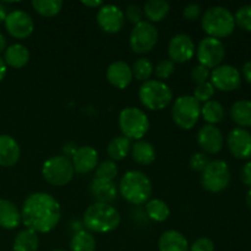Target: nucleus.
I'll return each mask as SVG.
<instances>
[{
    "instance_id": "33",
    "label": "nucleus",
    "mask_w": 251,
    "mask_h": 251,
    "mask_svg": "<svg viewBox=\"0 0 251 251\" xmlns=\"http://www.w3.org/2000/svg\"><path fill=\"white\" fill-rule=\"evenodd\" d=\"M32 6L42 16L53 17L60 12L63 1L61 0H33Z\"/></svg>"
},
{
    "instance_id": "1",
    "label": "nucleus",
    "mask_w": 251,
    "mask_h": 251,
    "mask_svg": "<svg viewBox=\"0 0 251 251\" xmlns=\"http://www.w3.org/2000/svg\"><path fill=\"white\" fill-rule=\"evenodd\" d=\"M60 218V203L50 194H31L22 206V223L36 233L51 232L59 225Z\"/></svg>"
},
{
    "instance_id": "27",
    "label": "nucleus",
    "mask_w": 251,
    "mask_h": 251,
    "mask_svg": "<svg viewBox=\"0 0 251 251\" xmlns=\"http://www.w3.org/2000/svg\"><path fill=\"white\" fill-rule=\"evenodd\" d=\"M230 117L243 129L251 127V100H237L230 108Z\"/></svg>"
},
{
    "instance_id": "11",
    "label": "nucleus",
    "mask_w": 251,
    "mask_h": 251,
    "mask_svg": "<svg viewBox=\"0 0 251 251\" xmlns=\"http://www.w3.org/2000/svg\"><path fill=\"white\" fill-rule=\"evenodd\" d=\"M225 55V44L220 39L206 37L199 43L198 59L200 65L206 66L207 69H215L221 65Z\"/></svg>"
},
{
    "instance_id": "17",
    "label": "nucleus",
    "mask_w": 251,
    "mask_h": 251,
    "mask_svg": "<svg viewBox=\"0 0 251 251\" xmlns=\"http://www.w3.org/2000/svg\"><path fill=\"white\" fill-rule=\"evenodd\" d=\"M198 144L205 153L216 154L223 147V134L215 125H205L198 132Z\"/></svg>"
},
{
    "instance_id": "10",
    "label": "nucleus",
    "mask_w": 251,
    "mask_h": 251,
    "mask_svg": "<svg viewBox=\"0 0 251 251\" xmlns=\"http://www.w3.org/2000/svg\"><path fill=\"white\" fill-rule=\"evenodd\" d=\"M158 42V31L149 21H141L135 25L130 33V47L137 54L151 51Z\"/></svg>"
},
{
    "instance_id": "48",
    "label": "nucleus",
    "mask_w": 251,
    "mask_h": 251,
    "mask_svg": "<svg viewBox=\"0 0 251 251\" xmlns=\"http://www.w3.org/2000/svg\"><path fill=\"white\" fill-rule=\"evenodd\" d=\"M6 70H7V65L5 64L4 59L0 58V82H1L2 78L5 77V75H6Z\"/></svg>"
},
{
    "instance_id": "25",
    "label": "nucleus",
    "mask_w": 251,
    "mask_h": 251,
    "mask_svg": "<svg viewBox=\"0 0 251 251\" xmlns=\"http://www.w3.org/2000/svg\"><path fill=\"white\" fill-rule=\"evenodd\" d=\"M131 156L136 163L149 166L156 159V150L153 145L145 140H139L131 146Z\"/></svg>"
},
{
    "instance_id": "38",
    "label": "nucleus",
    "mask_w": 251,
    "mask_h": 251,
    "mask_svg": "<svg viewBox=\"0 0 251 251\" xmlns=\"http://www.w3.org/2000/svg\"><path fill=\"white\" fill-rule=\"evenodd\" d=\"M235 25L245 31L251 32V4L240 7L234 15Z\"/></svg>"
},
{
    "instance_id": "35",
    "label": "nucleus",
    "mask_w": 251,
    "mask_h": 251,
    "mask_svg": "<svg viewBox=\"0 0 251 251\" xmlns=\"http://www.w3.org/2000/svg\"><path fill=\"white\" fill-rule=\"evenodd\" d=\"M118 176V166L114 161H104L96 168V179L113 181Z\"/></svg>"
},
{
    "instance_id": "36",
    "label": "nucleus",
    "mask_w": 251,
    "mask_h": 251,
    "mask_svg": "<svg viewBox=\"0 0 251 251\" xmlns=\"http://www.w3.org/2000/svg\"><path fill=\"white\" fill-rule=\"evenodd\" d=\"M215 87L212 86L211 82H203L201 85H196L195 90H194V96L193 97L198 100L199 103L208 102L211 100V98L215 95Z\"/></svg>"
},
{
    "instance_id": "26",
    "label": "nucleus",
    "mask_w": 251,
    "mask_h": 251,
    "mask_svg": "<svg viewBox=\"0 0 251 251\" xmlns=\"http://www.w3.org/2000/svg\"><path fill=\"white\" fill-rule=\"evenodd\" d=\"M39 245V238L32 229H22L17 233L12 244V251H37Z\"/></svg>"
},
{
    "instance_id": "12",
    "label": "nucleus",
    "mask_w": 251,
    "mask_h": 251,
    "mask_svg": "<svg viewBox=\"0 0 251 251\" xmlns=\"http://www.w3.org/2000/svg\"><path fill=\"white\" fill-rule=\"evenodd\" d=\"M5 28L14 38L25 39L33 32L34 22L31 15L24 10H12L5 20Z\"/></svg>"
},
{
    "instance_id": "30",
    "label": "nucleus",
    "mask_w": 251,
    "mask_h": 251,
    "mask_svg": "<svg viewBox=\"0 0 251 251\" xmlns=\"http://www.w3.org/2000/svg\"><path fill=\"white\" fill-rule=\"evenodd\" d=\"M146 213L154 222H164L168 220L171 210L163 200L152 199L146 202Z\"/></svg>"
},
{
    "instance_id": "40",
    "label": "nucleus",
    "mask_w": 251,
    "mask_h": 251,
    "mask_svg": "<svg viewBox=\"0 0 251 251\" xmlns=\"http://www.w3.org/2000/svg\"><path fill=\"white\" fill-rule=\"evenodd\" d=\"M208 163H210V159L207 154L203 152H196L190 158V167L196 172H202Z\"/></svg>"
},
{
    "instance_id": "51",
    "label": "nucleus",
    "mask_w": 251,
    "mask_h": 251,
    "mask_svg": "<svg viewBox=\"0 0 251 251\" xmlns=\"http://www.w3.org/2000/svg\"><path fill=\"white\" fill-rule=\"evenodd\" d=\"M247 206L251 210V188L247 194Z\"/></svg>"
},
{
    "instance_id": "37",
    "label": "nucleus",
    "mask_w": 251,
    "mask_h": 251,
    "mask_svg": "<svg viewBox=\"0 0 251 251\" xmlns=\"http://www.w3.org/2000/svg\"><path fill=\"white\" fill-rule=\"evenodd\" d=\"M174 70H176V64L171 59H163V60H161L157 64L153 71L156 74L157 78L164 82V80H167V78H169L173 75Z\"/></svg>"
},
{
    "instance_id": "20",
    "label": "nucleus",
    "mask_w": 251,
    "mask_h": 251,
    "mask_svg": "<svg viewBox=\"0 0 251 251\" xmlns=\"http://www.w3.org/2000/svg\"><path fill=\"white\" fill-rule=\"evenodd\" d=\"M90 193L91 196L95 199L96 202L108 203V205H110V202H113L118 195L117 186H115L113 181L102 180V179L96 178L91 183Z\"/></svg>"
},
{
    "instance_id": "32",
    "label": "nucleus",
    "mask_w": 251,
    "mask_h": 251,
    "mask_svg": "<svg viewBox=\"0 0 251 251\" xmlns=\"http://www.w3.org/2000/svg\"><path fill=\"white\" fill-rule=\"evenodd\" d=\"M201 115L208 124L215 125L225 118V108L218 100H211L201 107Z\"/></svg>"
},
{
    "instance_id": "15",
    "label": "nucleus",
    "mask_w": 251,
    "mask_h": 251,
    "mask_svg": "<svg viewBox=\"0 0 251 251\" xmlns=\"http://www.w3.org/2000/svg\"><path fill=\"white\" fill-rule=\"evenodd\" d=\"M98 26L107 33H118L124 27L125 15L120 7L105 4L97 12Z\"/></svg>"
},
{
    "instance_id": "14",
    "label": "nucleus",
    "mask_w": 251,
    "mask_h": 251,
    "mask_svg": "<svg viewBox=\"0 0 251 251\" xmlns=\"http://www.w3.org/2000/svg\"><path fill=\"white\" fill-rule=\"evenodd\" d=\"M194 54L195 44L189 34L178 33L172 37L168 44V55L174 64L186 63L193 59Z\"/></svg>"
},
{
    "instance_id": "18",
    "label": "nucleus",
    "mask_w": 251,
    "mask_h": 251,
    "mask_svg": "<svg viewBox=\"0 0 251 251\" xmlns=\"http://www.w3.org/2000/svg\"><path fill=\"white\" fill-rule=\"evenodd\" d=\"M74 171L80 174H87L98 166V152L91 146L78 147L71 157Z\"/></svg>"
},
{
    "instance_id": "41",
    "label": "nucleus",
    "mask_w": 251,
    "mask_h": 251,
    "mask_svg": "<svg viewBox=\"0 0 251 251\" xmlns=\"http://www.w3.org/2000/svg\"><path fill=\"white\" fill-rule=\"evenodd\" d=\"M125 17H126V20L129 22H131V24L137 25L139 22L142 21V15H144V11H142L141 7L139 6V5H129V6L126 7V10H125Z\"/></svg>"
},
{
    "instance_id": "24",
    "label": "nucleus",
    "mask_w": 251,
    "mask_h": 251,
    "mask_svg": "<svg viewBox=\"0 0 251 251\" xmlns=\"http://www.w3.org/2000/svg\"><path fill=\"white\" fill-rule=\"evenodd\" d=\"M29 60V50L21 43L11 44L5 50L4 61L6 65L14 69H21L27 65Z\"/></svg>"
},
{
    "instance_id": "50",
    "label": "nucleus",
    "mask_w": 251,
    "mask_h": 251,
    "mask_svg": "<svg viewBox=\"0 0 251 251\" xmlns=\"http://www.w3.org/2000/svg\"><path fill=\"white\" fill-rule=\"evenodd\" d=\"M6 46H7L6 37H5L2 33H0V53L6 50Z\"/></svg>"
},
{
    "instance_id": "9",
    "label": "nucleus",
    "mask_w": 251,
    "mask_h": 251,
    "mask_svg": "<svg viewBox=\"0 0 251 251\" xmlns=\"http://www.w3.org/2000/svg\"><path fill=\"white\" fill-rule=\"evenodd\" d=\"M201 173V184L210 193H221L229 185L230 172L225 161H211Z\"/></svg>"
},
{
    "instance_id": "22",
    "label": "nucleus",
    "mask_w": 251,
    "mask_h": 251,
    "mask_svg": "<svg viewBox=\"0 0 251 251\" xmlns=\"http://www.w3.org/2000/svg\"><path fill=\"white\" fill-rule=\"evenodd\" d=\"M21 222V212L14 202L0 199V227L4 229H15Z\"/></svg>"
},
{
    "instance_id": "3",
    "label": "nucleus",
    "mask_w": 251,
    "mask_h": 251,
    "mask_svg": "<svg viewBox=\"0 0 251 251\" xmlns=\"http://www.w3.org/2000/svg\"><path fill=\"white\" fill-rule=\"evenodd\" d=\"M120 195L132 205H142L151 198L152 184L149 176L140 171H129L119 184Z\"/></svg>"
},
{
    "instance_id": "45",
    "label": "nucleus",
    "mask_w": 251,
    "mask_h": 251,
    "mask_svg": "<svg viewBox=\"0 0 251 251\" xmlns=\"http://www.w3.org/2000/svg\"><path fill=\"white\" fill-rule=\"evenodd\" d=\"M243 75H244L245 80L249 83H251V60L247 61V63L243 65Z\"/></svg>"
},
{
    "instance_id": "43",
    "label": "nucleus",
    "mask_w": 251,
    "mask_h": 251,
    "mask_svg": "<svg viewBox=\"0 0 251 251\" xmlns=\"http://www.w3.org/2000/svg\"><path fill=\"white\" fill-rule=\"evenodd\" d=\"M200 15L201 6L200 5L195 4V2L186 5L183 10V16L185 17L186 20H189V21H195V20H198L199 17H200Z\"/></svg>"
},
{
    "instance_id": "21",
    "label": "nucleus",
    "mask_w": 251,
    "mask_h": 251,
    "mask_svg": "<svg viewBox=\"0 0 251 251\" xmlns=\"http://www.w3.org/2000/svg\"><path fill=\"white\" fill-rule=\"evenodd\" d=\"M21 154L20 145L10 135H0V166L12 167Z\"/></svg>"
},
{
    "instance_id": "47",
    "label": "nucleus",
    "mask_w": 251,
    "mask_h": 251,
    "mask_svg": "<svg viewBox=\"0 0 251 251\" xmlns=\"http://www.w3.org/2000/svg\"><path fill=\"white\" fill-rule=\"evenodd\" d=\"M82 4L85 5V6H88V7H100L103 6V1H100V0H92V1H88V0H83Z\"/></svg>"
},
{
    "instance_id": "49",
    "label": "nucleus",
    "mask_w": 251,
    "mask_h": 251,
    "mask_svg": "<svg viewBox=\"0 0 251 251\" xmlns=\"http://www.w3.org/2000/svg\"><path fill=\"white\" fill-rule=\"evenodd\" d=\"M7 14H9V12H7V7L5 6L2 2H0V24H1V22H5Z\"/></svg>"
},
{
    "instance_id": "29",
    "label": "nucleus",
    "mask_w": 251,
    "mask_h": 251,
    "mask_svg": "<svg viewBox=\"0 0 251 251\" xmlns=\"http://www.w3.org/2000/svg\"><path fill=\"white\" fill-rule=\"evenodd\" d=\"M169 10L171 5L166 0H150L145 4L142 11L151 22H159L168 15Z\"/></svg>"
},
{
    "instance_id": "19",
    "label": "nucleus",
    "mask_w": 251,
    "mask_h": 251,
    "mask_svg": "<svg viewBox=\"0 0 251 251\" xmlns=\"http://www.w3.org/2000/svg\"><path fill=\"white\" fill-rule=\"evenodd\" d=\"M134 75L132 70L125 61H114L107 69V80L114 87L124 90L131 83Z\"/></svg>"
},
{
    "instance_id": "16",
    "label": "nucleus",
    "mask_w": 251,
    "mask_h": 251,
    "mask_svg": "<svg viewBox=\"0 0 251 251\" xmlns=\"http://www.w3.org/2000/svg\"><path fill=\"white\" fill-rule=\"evenodd\" d=\"M230 153L238 159L251 158V134L247 129L235 127L229 132L227 139Z\"/></svg>"
},
{
    "instance_id": "13",
    "label": "nucleus",
    "mask_w": 251,
    "mask_h": 251,
    "mask_svg": "<svg viewBox=\"0 0 251 251\" xmlns=\"http://www.w3.org/2000/svg\"><path fill=\"white\" fill-rule=\"evenodd\" d=\"M211 83L215 90L230 92L239 88L242 83V76L239 70L232 65H220L211 73Z\"/></svg>"
},
{
    "instance_id": "52",
    "label": "nucleus",
    "mask_w": 251,
    "mask_h": 251,
    "mask_svg": "<svg viewBox=\"0 0 251 251\" xmlns=\"http://www.w3.org/2000/svg\"><path fill=\"white\" fill-rule=\"evenodd\" d=\"M53 251H64V250H53Z\"/></svg>"
},
{
    "instance_id": "2",
    "label": "nucleus",
    "mask_w": 251,
    "mask_h": 251,
    "mask_svg": "<svg viewBox=\"0 0 251 251\" xmlns=\"http://www.w3.org/2000/svg\"><path fill=\"white\" fill-rule=\"evenodd\" d=\"M83 225L91 232L109 233L119 227L120 215L112 205L95 202L83 213Z\"/></svg>"
},
{
    "instance_id": "31",
    "label": "nucleus",
    "mask_w": 251,
    "mask_h": 251,
    "mask_svg": "<svg viewBox=\"0 0 251 251\" xmlns=\"http://www.w3.org/2000/svg\"><path fill=\"white\" fill-rule=\"evenodd\" d=\"M70 249L71 251H95V237L88 230H78L71 238Z\"/></svg>"
},
{
    "instance_id": "42",
    "label": "nucleus",
    "mask_w": 251,
    "mask_h": 251,
    "mask_svg": "<svg viewBox=\"0 0 251 251\" xmlns=\"http://www.w3.org/2000/svg\"><path fill=\"white\" fill-rule=\"evenodd\" d=\"M189 251H215V244L210 238H199L189 247Z\"/></svg>"
},
{
    "instance_id": "23",
    "label": "nucleus",
    "mask_w": 251,
    "mask_h": 251,
    "mask_svg": "<svg viewBox=\"0 0 251 251\" xmlns=\"http://www.w3.org/2000/svg\"><path fill=\"white\" fill-rule=\"evenodd\" d=\"M159 251H189V243L186 238L178 230H167L159 237Z\"/></svg>"
},
{
    "instance_id": "28",
    "label": "nucleus",
    "mask_w": 251,
    "mask_h": 251,
    "mask_svg": "<svg viewBox=\"0 0 251 251\" xmlns=\"http://www.w3.org/2000/svg\"><path fill=\"white\" fill-rule=\"evenodd\" d=\"M131 140L125 136L114 137L108 144L107 153L110 157V161H122L131 151Z\"/></svg>"
},
{
    "instance_id": "46",
    "label": "nucleus",
    "mask_w": 251,
    "mask_h": 251,
    "mask_svg": "<svg viewBox=\"0 0 251 251\" xmlns=\"http://www.w3.org/2000/svg\"><path fill=\"white\" fill-rule=\"evenodd\" d=\"M76 150L77 149H76V146L74 144H66L65 146H64V153H65L64 156L68 157V158L69 157H73L74 153L76 152Z\"/></svg>"
},
{
    "instance_id": "8",
    "label": "nucleus",
    "mask_w": 251,
    "mask_h": 251,
    "mask_svg": "<svg viewBox=\"0 0 251 251\" xmlns=\"http://www.w3.org/2000/svg\"><path fill=\"white\" fill-rule=\"evenodd\" d=\"M201 115V103L193 96H181L176 98L172 108L174 123L184 130L193 129Z\"/></svg>"
},
{
    "instance_id": "4",
    "label": "nucleus",
    "mask_w": 251,
    "mask_h": 251,
    "mask_svg": "<svg viewBox=\"0 0 251 251\" xmlns=\"http://www.w3.org/2000/svg\"><path fill=\"white\" fill-rule=\"evenodd\" d=\"M201 26L208 37L225 38L230 36L235 28L234 15L223 6L210 7L203 14Z\"/></svg>"
},
{
    "instance_id": "34",
    "label": "nucleus",
    "mask_w": 251,
    "mask_h": 251,
    "mask_svg": "<svg viewBox=\"0 0 251 251\" xmlns=\"http://www.w3.org/2000/svg\"><path fill=\"white\" fill-rule=\"evenodd\" d=\"M132 75L135 78L139 81H146L150 80V77L153 74V64L147 58H140L132 64Z\"/></svg>"
},
{
    "instance_id": "5",
    "label": "nucleus",
    "mask_w": 251,
    "mask_h": 251,
    "mask_svg": "<svg viewBox=\"0 0 251 251\" xmlns=\"http://www.w3.org/2000/svg\"><path fill=\"white\" fill-rule=\"evenodd\" d=\"M139 98L142 105L150 110H162L171 104L173 92L163 81L149 80L141 85Z\"/></svg>"
},
{
    "instance_id": "7",
    "label": "nucleus",
    "mask_w": 251,
    "mask_h": 251,
    "mask_svg": "<svg viewBox=\"0 0 251 251\" xmlns=\"http://www.w3.org/2000/svg\"><path fill=\"white\" fill-rule=\"evenodd\" d=\"M42 174L47 183L50 185L63 186L70 183L71 179L74 178L75 171H74L71 159L61 154V156H53L47 159L42 168Z\"/></svg>"
},
{
    "instance_id": "44",
    "label": "nucleus",
    "mask_w": 251,
    "mask_h": 251,
    "mask_svg": "<svg viewBox=\"0 0 251 251\" xmlns=\"http://www.w3.org/2000/svg\"><path fill=\"white\" fill-rule=\"evenodd\" d=\"M240 179H242L243 184L251 186V161L245 163L244 167L242 168V172H240Z\"/></svg>"
},
{
    "instance_id": "6",
    "label": "nucleus",
    "mask_w": 251,
    "mask_h": 251,
    "mask_svg": "<svg viewBox=\"0 0 251 251\" xmlns=\"http://www.w3.org/2000/svg\"><path fill=\"white\" fill-rule=\"evenodd\" d=\"M119 127L123 136L127 139L142 140L150 129V120L145 112L135 107H127L119 114Z\"/></svg>"
},
{
    "instance_id": "39",
    "label": "nucleus",
    "mask_w": 251,
    "mask_h": 251,
    "mask_svg": "<svg viewBox=\"0 0 251 251\" xmlns=\"http://www.w3.org/2000/svg\"><path fill=\"white\" fill-rule=\"evenodd\" d=\"M210 75V69H207L203 65H200V64L191 70V80H193V82H195L196 85H201V83L203 82H207Z\"/></svg>"
}]
</instances>
